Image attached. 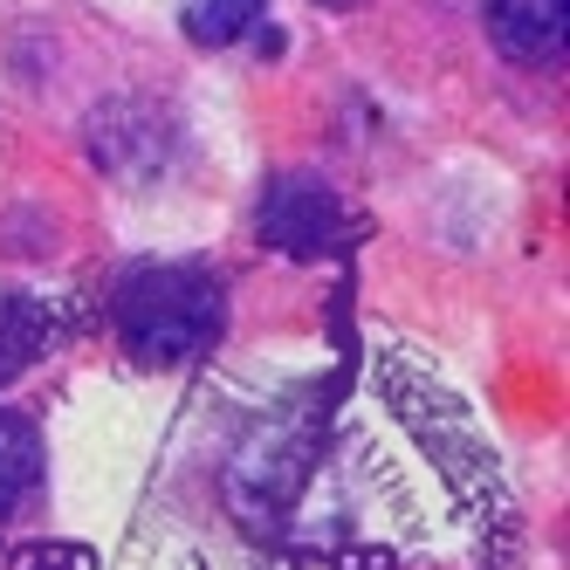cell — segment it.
Returning a JSON list of instances; mask_svg holds the SVG:
<instances>
[{
	"instance_id": "1",
	"label": "cell",
	"mask_w": 570,
	"mask_h": 570,
	"mask_svg": "<svg viewBox=\"0 0 570 570\" xmlns=\"http://www.w3.org/2000/svg\"><path fill=\"white\" fill-rule=\"evenodd\" d=\"M110 316L138 364H193L227 331V282L199 262H151L117 282Z\"/></svg>"
},
{
	"instance_id": "7",
	"label": "cell",
	"mask_w": 570,
	"mask_h": 570,
	"mask_svg": "<svg viewBox=\"0 0 570 570\" xmlns=\"http://www.w3.org/2000/svg\"><path fill=\"white\" fill-rule=\"evenodd\" d=\"M316 8H357V0H316Z\"/></svg>"
},
{
	"instance_id": "3",
	"label": "cell",
	"mask_w": 570,
	"mask_h": 570,
	"mask_svg": "<svg viewBox=\"0 0 570 570\" xmlns=\"http://www.w3.org/2000/svg\"><path fill=\"white\" fill-rule=\"evenodd\" d=\"M488 35L509 62H557L570 35V0H488Z\"/></svg>"
},
{
	"instance_id": "2",
	"label": "cell",
	"mask_w": 570,
	"mask_h": 570,
	"mask_svg": "<svg viewBox=\"0 0 570 570\" xmlns=\"http://www.w3.org/2000/svg\"><path fill=\"white\" fill-rule=\"evenodd\" d=\"M262 240L282 255H296V262H316V255H331L337 240H344V207H337V193L323 186V179H275L262 193Z\"/></svg>"
},
{
	"instance_id": "6",
	"label": "cell",
	"mask_w": 570,
	"mask_h": 570,
	"mask_svg": "<svg viewBox=\"0 0 570 570\" xmlns=\"http://www.w3.org/2000/svg\"><path fill=\"white\" fill-rule=\"evenodd\" d=\"M179 21L199 49H234L268 21V0H179Z\"/></svg>"
},
{
	"instance_id": "5",
	"label": "cell",
	"mask_w": 570,
	"mask_h": 570,
	"mask_svg": "<svg viewBox=\"0 0 570 570\" xmlns=\"http://www.w3.org/2000/svg\"><path fill=\"white\" fill-rule=\"evenodd\" d=\"M42 488V433L0 405V522Z\"/></svg>"
},
{
	"instance_id": "4",
	"label": "cell",
	"mask_w": 570,
	"mask_h": 570,
	"mask_svg": "<svg viewBox=\"0 0 570 570\" xmlns=\"http://www.w3.org/2000/svg\"><path fill=\"white\" fill-rule=\"evenodd\" d=\"M56 344V316L49 303H35L21 289H0V385L21 379L28 364H42Z\"/></svg>"
}]
</instances>
